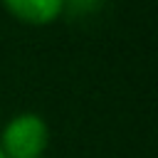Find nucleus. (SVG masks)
Segmentation results:
<instances>
[{"instance_id":"nucleus-1","label":"nucleus","mask_w":158,"mask_h":158,"mask_svg":"<svg viewBox=\"0 0 158 158\" xmlns=\"http://www.w3.org/2000/svg\"><path fill=\"white\" fill-rule=\"evenodd\" d=\"M49 146V126L35 111L15 114L0 133V151L5 158H42Z\"/></svg>"},{"instance_id":"nucleus-2","label":"nucleus","mask_w":158,"mask_h":158,"mask_svg":"<svg viewBox=\"0 0 158 158\" xmlns=\"http://www.w3.org/2000/svg\"><path fill=\"white\" fill-rule=\"evenodd\" d=\"M0 5L22 25L47 27L64 15L62 0H0Z\"/></svg>"},{"instance_id":"nucleus-3","label":"nucleus","mask_w":158,"mask_h":158,"mask_svg":"<svg viewBox=\"0 0 158 158\" xmlns=\"http://www.w3.org/2000/svg\"><path fill=\"white\" fill-rule=\"evenodd\" d=\"M62 5H64V15H69V17H81V15L94 12V10L101 5V0H62Z\"/></svg>"},{"instance_id":"nucleus-4","label":"nucleus","mask_w":158,"mask_h":158,"mask_svg":"<svg viewBox=\"0 0 158 158\" xmlns=\"http://www.w3.org/2000/svg\"><path fill=\"white\" fill-rule=\"evenodd\" d=\"M0 158H5V153H2V151H0Z\"/></svg>"}]
</instances>
